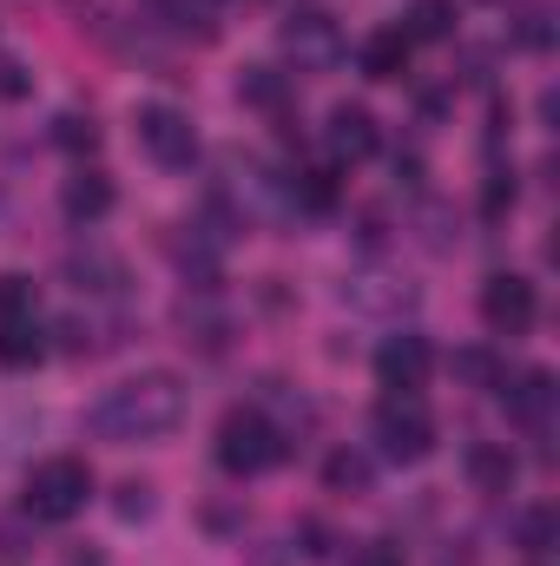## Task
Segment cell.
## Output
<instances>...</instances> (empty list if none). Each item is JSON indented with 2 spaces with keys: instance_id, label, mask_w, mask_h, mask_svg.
<instances>
[{
  "instance_id": "13",
  "label": "cell",
  "mask_w": 560,
  "mask_h": 566,
  "mask_svg": "<svg viewBox=\"0 0 560 566\" xmlns=\"http://www.w3.org/2000/svg\"><path fill=\"white\" fill-rule=\"evenodd\" d=\"M113 198H120V191H113L106 171H80V178H66V198H60V205H66L73 224H100V218L113 211Z\"/></svg>"
},
{
  "instance_id": "11",
  "label": "cell",
  "mask_w": 560,
  "mask_h": 566,
  "mask_svg": "<svg viewBox=\"0 0 560 566\" xmlns=\"http://www.w3.org/2000/svg\"><path fill=\"white\" fill-rule=\"evenodd\" d=\"M409 53H416V40H409L403 27H376V33L356 46V66H363V80H403V73H409Z\"/></svg>"
},
{
  "instance_id": "25",
  "label": "cell",
  "mask_w": 560,
  "mask_h": 566,
  "mask_svg": "<svg viewBox=\"0 0 560 566\" xmlns=\"http://www.w3.org/2000/svg\"><path fill=\"white\" fill-rule=\"evenodd\" d=\"M515 211V171H488V191H481V218H501Z\"/></svg>"
},
{
  "instance_id": "22",
  "label": "cell",
  "mask_w": 560,
  "mask_h": 566,
  "mask_svg": "<svg viewBox=\"0 0 560 566\" xmlns=\"http://www.w3.org/2000/svg\"><path fill=\"white\" fill-rule=\"evenodd\" d=\"M290 198H303L310 211H330V205H336V171H297Z\"/></svg>"
},
{
  "instance_id": "21",
  "label": "cell",
  "mask_w": 560,
  "mask_h": 566,
  "mask_svg": "<svg viewBox=\"0 0 560 566\" xmlns=\"http://www.w3.org/2000/svg\"><path fill=\"white\" fill-rule=\"evenodd\" d=\"M53 145H60V151H93V145H100V126H93L86 113H60V119H53Z\"/></svg>"
},
{
  "instance_id": "1",
  "label": "cell",
  "mask_w": 560,
  "mask_h": 566,
  "mask_svg": "<svg viewBox=\"0 0 560 566\" xmlns=\"http://www.w3.org/2000/svg\"><path fill=\"white\" fill-rule=\"evenodd\" d=\"M185 382L172 376V369H139V376H126V382H113L100 402H93V434L100 441H120V448H133V441H165L172 428L185 422Z\"/></svg>"
},
{
  "instance_id": "23",
  "label": "cell",
  "mask_w": 560,
  "mask_h": 566,
  "mask_svg": "<svg viewBox=\"0 0 560 566\" xmlns=\"http://www.w3.org/2000/svg\"><path fill=\"white\" fill-rule=\"evenodd\" d=\"M33 316V277H0V323Z\"/></svg>"
},
{
  "instance_id": "26",
  "label": "cell",
  "mask_w": 560,
  "mask_h": 566,
  "mask_svg": "<svg viewBox=\"0 0 560 566\" xmlns=\"http://www.w3.org/2000/svg\"><path fill=\"white\" fill-rule=\"evenodd\" d=\"M455 369H462V376H468V382H495V376H501V369H495V356H488V349H462V356H455Z\"/></svg>"
},
{
  "instance_id": "15",
  "label": "cell",
  "mask_w": 560,
  "mask_h": 566,
  "mask_svg": "<svg viewBox=\"0 0 560 566\" xmlns=\"http://www.w3.org/2000/svg\"><path fill=\"white\" fill-rule=\"evenodd\" d=\"M238 99L258 106V113H283L290 106V80H283L278 66H245L238 73Z\"/></svg>"
},
{
  "instance_id": "29",
  "label": "cell",
  "mask_w": 560,
  "mask_h": 566,
  "mask_svg": "<svg viewBox=\"0 0 560 566\" xmlns=\"http://www.w3.org/2000/svg\"><path fill=\"white\" fill-rule=\"evenodd\" d=\"M350 566H403V547H390V541H370V547H363Z\"/></svg>"
},
{
  "instance_id": "10",
  "label": "cell",
  "mask_w": 560,
  "mask_h": 566,
  "mask_svg": "<svg viewBox=\"0 0 560 566\" xmlns=\"http://www.w3.org/2000/svg\"><path fill=\"white\" fill-rule=\"evenodd\" d=\"M462 468H468V488H475V494H488V501L515 494V474H521V461H515V448H508V441H475Z\"/></svg>"
},
{
  "instance_id": "20",
  "label": "cell",
  "mask_w": 560,
  "mask_h": 566,
  "mask_svg": "<svg viewBox=\"0 0 560 566\" xmlns=\"http://www.w3.org/2000/svg\"><path fill=\"white\" fill-rule=\"evenodd\" d=\"M178 323H185V336L198 329V343H205V349H218V343H225V310H211L205 296H198V303L185 296V303H178Z\"/></svg>"
},
{
  "instance_id": "16",
  "label": "cell",
  "mask_w": 560,
  "mask_h": 566,
  "mask_svg": "<svg viewBox=\"0 0 560 566\" xmlns=\"http://www.w3.org/2000/svg\"><path fill=\"white\" fill-rule=\"evenodd\" d=\"M40 356H46V336H40V323H33V316L0 323V369H33Z\"/></svg>"
},
{
  "instance_id": "14",
  "label": "cell",
  "mask_w": 560,
  "mask_h": 566,
  "mask_svg": "<svg viewBox=\"0 0 560 566\" xmlns=\"http://www.w3.org/2000/svg\"><path fill=\"white\" fill-rule=\"evenodd\" d=\"M66 277L80 283V290H93V296H120L126 290V264L113 251H73L66 258Z\"/></svg>"
},
{
  "instance_id": "12",
  "label": "cell",
  "mask_w": 560,
  "mask_h": 566,
  "mask_svg": "<svg viewBox=\"0 0 560 566\" xmlns=\"http://www.w3.org/2000/svg\"><path fill=\"white\" fill-rule=\"evenodd\" d=\"M508 396V416L521 428H535V434H548V422H554V376L548 369H528L515 389H501Z\"/></svg>"
},
{
  "instance_id": "2",
  "label": "cell",
  "mask_w": 560,
  "mask_h": 566,
  "mask_svg": "<svg viewBox=\"0 0 560 566\" xmlns=\"http://www.w3.org/2000/svg\"><path fill=\"white\" fill-rule=\"evenodd\" d=\"M93 501V468L80 454H46L27 474V514L33 521H73Z\"/></svg>"
},
{
  "instance_id": "8",
  "label": "cell",
  "mask_w": 560,
  "mask_h": 566,
  "mask_svg": "<svg viewBox=\"0 0 560 566\" xmlns=\"http://www.w3.org/2000/svg\"><path fill=\"white\" fill-rule=\"evenodd\" d=\"M428 369H435V356H428V343H422L416 329L383 336V349H376V382H383L390 396H416L422 382H428Z\"/></svg>"
},
{
  "instance_id": "24",
  "label": "cell",
  "mask_w": 560,
  "mask_h": 566,
  "mask_svg": "<svg viewBox=\"0 0 560 566\" xmlns=\"http://www.w3.org/2000/svg\"><path fill=\"white\" fill-rule=\"evenodd\" d=\"M515 46H528V53H548V46H554V13H521V27H515Z\"/></svg>"
},
{
  "instance_id": "3",
  "label": "cell",
  "mask_w": 560,
  "mask_h": 566,
  "mask_svg": "<svg viewBox=\"0 0 560 566\" xmlns=\"http://www.w3.org/2000/svg\"><path fill=\"white\" fill-rule=\"evenodd\" d=\"M278 454H283V434L271 428L265 409H225V422H218V468H225V474L251 481V474H265Z\"/></svg>"
},
{
  "instance_id": "17",
  "label": "cell",
  "mask_w": 560,
  "mask_h": 566,
  "mask_svg": "<svg viewBox=\"0 0 560 566\" xmlns=\"http://www.w3.org/2000/svg\"><path fill=\"white\" fill-rule=\"evenodd\" d=\"M515 541H521V554H528V560L541 566L560 547V514H554V507H528V514L515 521Z\"/></svg>"
},
{
  "instance_id": "6",
  "label": "cell",
  "mask_w": 560,
  "mask_h": 566,
  "mask_svg": "<svg viewBox=\"0 0 560 566\" xmlns=\"http://www.w3.org/2000/svg\"><path fill=\"white\" fill-rule=\"evenodd\" d=\"M278 46L297 73H330L343 60V27L330 13H290L278 27Z\"/></svg>"
},
{
  "instance_id": "9",
  "label": "cell",
  "mask_w": 560,
  "mask_h": 566,
  "mask_svg": "<svg viewBox=\"0 0 560 566\" xmlns=\"http://www.w3.org/2000/svg\"><path fill=\"white\" fill-rule=\"evenodd\" d=\"M323 145H330V158H343V165H363V158L383 145V133H376V113L343 99V106L330 113V126H323Z\"/></svg>"
},
{
  "instance_id": "5",
  "label": "cell",
  "mask_w": 560,
  "mask_h": 566,
  "mask_svg": "<svg viewBox=\"0 0 560 566\" xmlns=\"http://www.w3.org/2000/svg\"><path fill=\"white\" fill-rule=\"evenodd\" d=\"M133 133H139L145 158L165 165V171H185V165L198 158V133H191V119H185L178 106H165V99H145L139 113H133Z\"/></svg>"
},
{
  "instance_id": "28",
  "label": "cell",
  "mask_w": 560,
  "mask_h": 566,
  "mask_svg": "<svg viewBox=\"0 0 560 566\" xmlns=\"http://www.w3.org/2000/svg\"><path fill=\"white\" fill-rule=\"evenodd\" d=\"M33 93V73L20 60H0V99H27Z\"/></svg>"
},
{
  "instance_id": "4",
  "label": "cell",
  "mask_w": 560,
  "mask_h": 566,
  "mask_svg": "<svg viewBox=\"0 0 560 566\" xmlns=\"http://www.w3.org/2000/svg\"><path fill=\"white\" fill-rule=\"evenodd\" d=\"M370 434H376V448H383L390 461H403V468L435 454V416L422 409L416 396H383L376 416H370Z\"/></svg>"
},
{
  "instance_id": "18",
  "label": "cell",
  "mask_w": 560,
  "mask_h": 566,
  "mask_svg": "<svg viewBox=\"0 0 560 566\" xmlns=\"http://www.w3.org/2000/svg\"><path fill=\"white\" fill-rule=\"evenodd\" d=\"M403 33H409V40H448V33H455V0H409Z\"/></svg>"
},
{
  "instance_id": "19",
  "label": "cell",
  "mask_w": 560,
  "mask_h": 566,
  "mask_svg": "<svg viewBox=\"0 0 560 566\" xmlns=\"http://www.w3.org/2000/svg\"><path fill=\"white\" fill-rule=\"evenodd\" d=\"M323 488H330V494H370V461H363L356 448H336V454L323 461Z\"/></svg>"
},
{
  "instance_id": "27",
  "label": "cell",
  "mask_w": 560,
  "mask_h": 566,
  "mask_svg": "<svg viewBox=\"0 0 560 566\" xmlns=\"http://www.w3.org/2000/svg\"><path fill=\"white\" fill-rule=\"evenodd\" d=\"M145 514H152V488L145 481H126L120 488V521H145Z\"/></svg>"
},
{
  "instance_id": "7",
  "label": "cell",
  "mask_w": 560,
  "mask_h": 566,
  "mask_svg": "<svg viewBox=\"0 0 560 566\" xmlns=\"http://www.w3.org/2000/svg\"><path fill=\"white\" fill-rule=\"evenodd\" d=\"M535 316H541V296H535V283L521 277V271H495V277L481 283V323L495 336H528Z\"/></svg>"
}]
</instances>
